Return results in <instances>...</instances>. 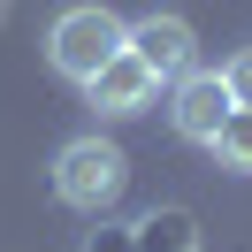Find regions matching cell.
Listing matches in <instances>:
<instances>
[{
	"instance_id": "cell-1",
	"label": "cell",
	"mask_w": 252,
	"mask_h": 252,
	"mask_svg": "<svg viewBox=\"0 0 252 252\" xmlns=\"http://www.w3.org/2000/svg\"><path fill=\"white\" fill-rule=\"evenodd\" d=\"M130 191V153L115 138H69L62 153H54V199L69 206V214H107L115 199Z\"/></svg>"
},
{
	"instance_id": "cell-2",
	"label": "cell",
	"mask_w": 252,
	"mask_h": 252,
	"mask_svg": "<svg viewBox=\"0 0 252 252\" xmlns=\"http://www.w3.org/2000/svg\"><path fill=\"white\" fill-rule=\"evenodd\" d=\"M123 31H130V23L115 16V8H99V0H77V8H62V16L46 23V62H54V77L92 84L99 69L123 54Z\"/></svg>"
},
{
	"instance_id": "cell-3",
	"label": "cell",
	"mask_w": 252,
	"mask_h": 252,
	"mask_svg": "<svg viewBox=\"0 0 252 252\" xmlns=\"http://www.w3.org/2000/svg\"><path fill=\"white\" fill-rule=\"evenodd\" d=\"M123 46L138 54V62L153 69L160 84H176L184 69H199V31H191L184 16H160V8H153V16H138V23H130V31H123Z\"/></svg>"
},
{
	"instance_id": "cell-4",
	"label": "cell",
	"mask_w": 252,
	"mask_h": 252,
	"mask_svg": "<svg viewBox=\"0 0 252 252\" xmlns=\"http://www.w3.org/2000/svg\"><path fill=\"white\" fill-rule=\"evenodd\" d=\"M229 107L237 99H229V84H221V69H184L176 92H168V123H176V138H191V145L214 138Z\"/></svg>"
},
{
	"instance_id": "cell-5",
	"label": "cell",
	"mask_w": 252,
	"mask_h": 252,
	"mask_svg": "<svg viewBox=\"0 0 252 252\" xmlns=\"http://www.w3.org/2000/svg\"><path fill=\"white\" fill-rule=\"evenodd\" d=\"M153 92H160V77H153V69H145L130 46L115 54V62L99 69L92 84H84V99H92V107L107 115V123H130V115H145V107H153Z\"/></svg>"
},
{
	"instance_id": "cell-6",
	"label": "cell",
	"mask_w": 252,
	"mask_h": 252,
	"mask_svg": "<svg viewBox=\"0 0 252 252\" xmlns=\"http://www.w3.org/2000/svg\"><path fill=\"white\" fill-rule=\"evenodd\" d=\"M206 145H214V160H221L229 176H252V107H229Z\"/></svg>"
},
{
	"instance_id": "cell-7",
	"label": "cell",
	"mask_w": 252,
	"mask_h": 252,
	"mask_svg": "<svg viewBox=\"0 0 252 252\" xmlns=\"http://www.w3.org/2000/svg\"><path fill=\"white\" fill-rule=\"evenodd\" d=\"M221 84H229V99H237V107H252V46L221 62Z\"/></svg>"
}]
</instances>
